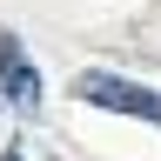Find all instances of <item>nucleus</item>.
<instances>
[{
	"mask_svg": "<svg viewBox=\"0 0 161 161\" xmlns=\"http://www.w3.org/2000/svg\"><path fill=\"white\" fill-rule=\"evenodd\" d=\"M7 161H20V154H7Z\"/></svg>",
	"mask_w": 161,
	"mask_h": 161,
	"instance_id": "obj_3",
	"label": "nucleus"
},
{
	"mask_svg": "<svg viewBox=\"0 0 161 161\" xmlns=\"http://www.w3.org/2000/svg\"><path fill=\"white\" fill-rule=\"evenodd\" d=\"M74 94H80V101H94V108H114V114H141V121H154V128H161V94L134 87V80H121V74H101V67H87Z\"/></svg>",
	"mask_w": 161,
	"mask_h": 161,
	"instance_id": "obj_1",
	"label": "nucleus"
},
{
	"mask_svg": "<svg viewBox=\"0 0 161 161\" xmlns=\"http://www.w3.org/2000/svg\"><path fill=\"white\" fill-rule=\"evenodd\" d=\"M0 101H7V108H20V114L40 108V67L20 54L14 34H0Z\"/></svg>",
	"mask_w": 161,
	"mask_h": 161,
	"instance_id": "obj_2",
	"label": "nucleus"
}]
</instances>
